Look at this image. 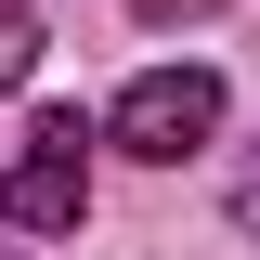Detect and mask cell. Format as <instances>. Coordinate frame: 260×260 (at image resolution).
<instances>
[{"label": "cell", "instance_id": "cell-1", "mask_svg": "<svg viewBox=\"0 0 260 260\" xmlns=\"http://www.w3.org/2000/svg\"><path fill=\"white\" fill-rule=\"evenodd\" d=\"M104 143L143 156V169L208 156V143H221V78H208V65H143V78L117 91V117H104Z\"/></svg>", "mask_w": 260, "mask_h": 260}, {"label": "cell", "instance_id": "cell-2", "mask_svg": "<svg viewBox=\"0 0 260 260\" xmlns=\"http://www.w3.org/2000/svg\"><path fill=\"white\" fill-rule=\"evenodd\" d=\"M0 221L13 234H78L91 221V117H78V104H52V117L26 130V156L0 169Z\"/></svg>", "mask_w": 260, "mask_h": 260}, {"label": "cell", "instance_id": "cell-3", "mask_svg": "<svg viewBox=\"0 0 260 260\" xmlns=\"http://www.w3.org/2000/svg\"><path fill=\"white\" fill-rule=\"evenodd\" d=\"M26 65H39V13L0 0V91H26Z\"/></svg>", "mask_w": 260, "mask_h": 260}, {"label": "cell", "instance_id": "cell-4", "mask_svg": "<svg viewBox=\"0 0 260 260\" xmlns=\"http://www.w3.org/2000/svg\"><path fill=\"white\" fill-rule=\"evenodd\" d=\"M195 13H221V0H143V26H195Z\"/></svg>", "mask_w": 260, "mask_h": 260}, {"label": "cell", "instance_id": "cell-5", "mask_svg": "<svg viewBox=\"0 0 260 260\" xmlns=\"http://www.w3.org/2000/svg\"><path fill=\"white\" fill-rule=\"evenodd\" d=\"M234 221H247V234H260V169H234Z\"/></svg>", "mask_w": 260, "mask_h": 260}]
</instances>
